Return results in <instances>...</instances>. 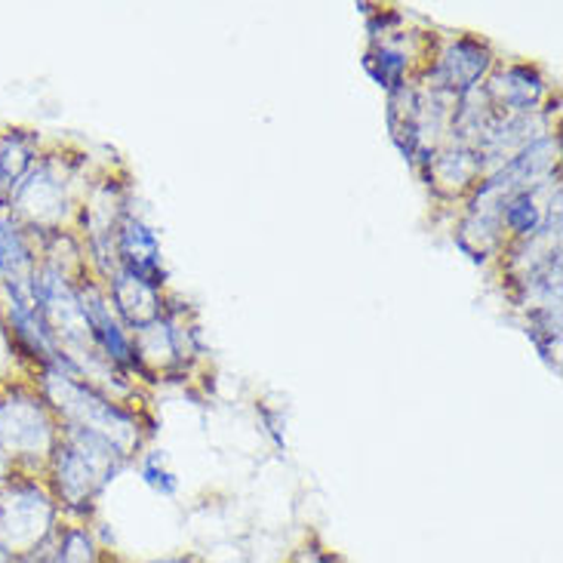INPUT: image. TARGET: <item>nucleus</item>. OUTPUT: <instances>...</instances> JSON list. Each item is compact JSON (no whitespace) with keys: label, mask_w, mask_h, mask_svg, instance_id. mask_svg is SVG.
I'll return each instance as SVG.
<instances>
[{"label":"nucleus","mask_w":563,"mask_h":563,"mask_svg":"<svg viewBox=\"0 0 563 563\" xmlns=\"http://www.w3.org/2000/svg\"><path fill=\"white\" fill-rule=\"evenodd\" d=\"M289 563H342V558H335L333 551L320 549V545H305Z\"/></svg>","instance_id":"nucleus-13"},{"label":"nucleus","mask_w":563,"mask_h":563,"mask_svg":"<svg viewBox=\"0 0 563 563\" xmlns=\"http://www.w3.org/2000/svg\"><path fill=\"white\" fill-rule=\"evenodd\" d=\"M0 474H3V459H0ZM0 481H3V477H0Z\"/></svg>","instance_id":"nucleus-15"},{"label":"nucleus","mask_w":563,"mask_h":563,"mask_svg":"<svg viewBox=\"0 0 563 563\" xmlns=\"http://www.w3.org/2000/svg\"><path fill=\"white\" fill-rule=\"evenodd\" d=\"M49 379L59 385L56 410L68 419V428H84L90 434H99L108 443H114L123 456H130V450L139 443V419L133 412L118 407L114 400L99 395L92 385L77 376H49Z\"/></svg>","instance_id":"nucleus-2"},{"label":"nucleus","mask_w":563,"mask_h":563,"mask_svg":"<svg viewBox=\"0 0 563 563\" xmlns=\"http://www.w3.org/2000/svg\"><path fill=\"white\" fill-rule=\"evenodd\" d=\"M0 563H15V558H13V554H10V551L0 549Z\"/></svg>","instance_id":"nucleus-14"},{"label":"nucleus","mask_w":563,"mask_h":563,"mask_svg":"<svg viewBox=\"0 0 563 563\" xmlns=\"http://www.w3.org/2000/svg\"><path fill=\"white\" fill-rule=\"evenodd\" d=\"M106 563H111V561H108V558H106Z\"/></svg>","instance_id":"nucleus-16"},{"label":"nucleus","mask_w":563,"mask_h":563,"mask_svg":"<svg viewBox=\"0 0 563 563\" xmlns=\"http://www.w3.org/2000/svg\"><path fill=\"white\" fill-rule=\"evenodd\" d=\"M366 71L376 77L382 87H388V90L395 92V90H400L404 84H407L410 59H407L404 53L391 49V46L379 44L366 53Z\"/></svg>","instance_id":"nucleus-11"},{"label":"nucleus","mask_w":563,"mask_h":563,"mask_svg":"<svg viewBox=\"0 0 563 563\" xmlns=\"http://www.w3.org/2000/svg\"><path fill=\"white\" fill-rule=\"evenodd\" d=\"M484 92L499 114H530L545 96V80L530 65H508L489 80Z\"/></svg>","instance_id":"nucleus-6"},{"label":"nucleus","mask_w":563,"mask_h":563,"mask_svg":"<svg viewBox=\"0 0 563 563\" xmlns=\"http://www.w3.org/2000/svg\"><path fill=\"white\" fill-rule=\"evenodd\" d=\"M114 253L121 260V272L139 277L152 287H164V262H161V244L154 238V231L136 219V216L123 213L114 231Z\"/></svg>","instance_id":"nucleus-5"},{"label":"nucleus","mask_w":563,"mask_h":563,"mask_svg":"<svg viewBox=\"0 0 563 563\" xmlns=\"http://www.w3.org/2000/svg\"><path fill=\"white\" fill-rule=\"evenodd\" d=\"M111 302H114V311L121 314L123 323L133 333L167 314V305H164L161 289L139 280V277L126 275V272H118V275L111 277Z\"/></svg>","instance_id":"nucleus-7"},{"label":"nucleus","mask_w":563,"mask_h":563,"mask_svg":"<svg viewBox=\"0 0 563 563\" xmlns=\"http://www.w3.org/2000/svg\"><path fill=\"white\" fill-rule=\"evenodd\" d=\"M499 225L508 234H515L518 241H527V238H533V234L545 229V210L539 207L536 188L515 191L511 198L505 200L503 210H499Z\"/></svg>","instance_id":"nucleus-9"},{"label":"nucleus","mask_w":563,"mask_h":563,"mask_svg":"<svg viewBox=\"0 0 563 563\" xmlns=\"http://www.w3.org/2000/svg\"><path fill=\"white\" fill-rule=\"evenodd\" d=\"M123 462L126 456L106 438L90 434L84 428H68V434L56 443V453H53L56 499L68 511L87 515L108 481L121 472Z\"/></svg>","instance_id":"nucleus-1"},{"label":"nucleus","mask_w":563,"mask_h":563,"mask_svg":"<svg viewBox=\"0 0 563 563\" xmlns=\"http://www.w3.org/2000/svg\"><path fill=\"white\" fill-rule=\"evenodd\" d=\"M428 167V185H434L441 195H459L465 188H472L474 179L484 173V161L481 154L468 148V145H450L443 152H434L426 161Z\"/></svg>","instance_id":"nucleus-8"},{"label":"nucleus","mask_w":563,"mask_h":563,"mask_svg":"<svg viewBox=\"0 0 563 563\" xmlns=\"http://www.w3.org/2000/svg\"><path fill=\"white\" fill-rule=\"evenodd\" d=\"M489 65H493V56H489L487 44H481L474 37H459L438 56L428 77H431L434 90L450 92V96H465L474 87H481Z\"/></svg>","instance_id":"nucleus-4"},{"label":"nucleus","mask_w":563,"mask_h":563,"mask_svg":"<svg viewBox=\"0 0 563 563\" xmlns=\"http://www.w3.org/2000/svg\"><path fill=\"white\" fill-rule=\"evenodd\" d=\"M53 554H56V563H106V551L99 549L87 523L59 527L53 539Z\"/></svg>","instance_id":"nucleus-10"},{"label":"nucleus","mask_w":563,"mask_h":563,"mask_svg":"<svg viewBox=\"0 0 563 563\" xmlns=\"http://www.w3.org/2000/svg\"><path fill=\"white\" fill-rule=\"evenodd\" d=\"M59 530L56 499L34 481H19L7 487L0 499V549L13 558H25L41 549Z\"/></svg>","instance_id":"nucleus-3"},{"label":"nucleus","mask_w":563,"mask_h":563,"mask_svg":"<svg viewBox=\"0 0 563 563\" xmlns=\"http://www.w3.org/2000/svg\"><path fill=\"white\" fill-rule=\"evenodd\" d=\"M142 477H145V484L152 489H157L161 496H173L176 493V477L167 472V468H161V459L148 456L142 462Z\"/></svg>","instance_id":"nucleus-12"}]
</instances>
